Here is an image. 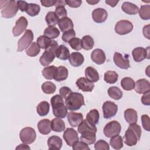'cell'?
<instances>
[{
    "instance_id": "cell-1",
    "label": "cell",
    "mask_w": 150,
    "mask_h": 150,
    "mask_svg": "<svg viewBox=\"0 0 150 150\" xmlns=\"http://www.w3.org/2000/svg\"><path fill=\"white\" fill-rule=\"evenodd\" d=\"M141 128L137 123L130 124L124 134V143L129 146L136 145L141 136Z\"/></svg>"
},
{
    "instance_id": "cell-2",
    "label": "cell",
    "mask_w": 150,
    "mask_h": 150,
    "mask_svg": "<svg viewBox=\"0 0 150 150\" xmlns=\"http://www.w3.org/2000/svg\"><path fill=\"white\" fill-rule=\"evenodd\" d=\"M53 115L56 117L64 118L67 114V108L64 105L63 98L60 95L56 94L50 99Z\"/></svg>"
},
{
    "instance_id": "cell-3",
    "label": "cell",
    "mask_w": 150,
    "mask_h": 150,
    "mask_svg": "<svg viewBox=\"0 0 150 150\" xmlns=\"http://www.w3.org/2000/svg\"><path fill=\"white\" fill-rule=\"evenodd\" d=\"M84 104L83 96L77 92L70 93L65 99V105L70 111H76Z\"/></svg>"
},
{
    "instance_id": "cell-4",
    "label": "cell",
    "mask_w": 150,
    "mask_h": 150,
    "mask_svg": "<svg viewBox=\"0 0 150 150\" xmlns=\"http://www.w3.org/2000/svg\"><path fill=\"white\" fill-rule=\"evenodd\" d=\"M0 6L1 15L5 18H11L15 16L18 11L16 1L15 0L1 1Z\"/></svg>"
},
{
    "instance_id": "cell-5",
    "label": "cell",
    "mask_w": 150,
    "mask_h": 150,
    "mask_svg": "<svg viewBox=\"0 0 150 150\" xmlns=\"http://www.w3.org/2000/svg\"><path fill=\"white\" fill-rule=\"evenodd\" d=\"M59 45L56 41L52 40L50 46L45 49L39 59L40 63L43 66H49L53 62L56 57V50Z\"/></svg>"
},
{
    "instance_id": "cell-6",
    "label": "cell",
    "mask_w": 150,
    "mask_h": 150,
    "mask_svg": "<svg viewBox=\"0 0 150 150\" xmlns=\"http://www.w3.org/2000/svg\"><path fill=\"white\" fill-rule=\"evenodd\" d=\"M121 124L117 121L114 120L109 122L105 125L103 132L106 137L111 138L119 135L121 132Z\"/></svg>"
},
{
    "instance_id": "cell-7",
    "label": "cell",
    "mask_w": 150,
    "mask_h": 150,
    "mask_svg": "<svg viewBox=\"0 0 150 150\" xmlns=\"http://www.w3.org/2000/svg\"><path fill=\"white\" fill-rule=\"evenodd\" d=\"M19 137L22 143L29 145L32 144L35 141L36 133L33 128L25 127L20 131Z\"/></svg>"
},
{
    "instance_id": "cell-8",
    "label": "cell",
    "mask_w": 150,
    "mask_h": 150,
    "mask_svg": "<svg viewBox=\"0 0 150 150\" xmlns=\"http://www.w3.org/2000/svg\"><path fill=\"white\" fill-rule=\"evenodd\" d=\"M33 39V33L30 29L26 30L24 35L21 38L18 42V52H22L26 49L32 43Z\"/></svg>"
},
{
    "instance_id": "cell-9",
    "label": "cell",
    "mask_w": 150,
    "mask_h": 150,
    "mask_svg": "<svg viewBox=\"0 0 150 150\" xmlns=\"http://www.w3.org/2000/svg\"><path fill=\"white\" fill-rule=\"evenodd\" d=\"M115 32L120 35H124L130 33L133 29V25L128 20H120L115 25Z\"/></svg>"
},
{
    "instance_id": "cell-10",
    "label": "cell",
    "mask_w": 150,
    "mask_h": 150,
    "mask_svg": "<svg viewBox=\"0 0 150 150\" xmlns=\"http://www.w3.org/2000/svg\"><path fill=\"white\" fill-rule=\"evenodd\" d=\"M102 109L104 117L108 119L116 115L118 111V106L114 102L107 101L103 103Z\"/></svg>"
},
{
    "instance_id": "cell-11",
    "label": "cell",
    "mask_w": 150,
    "mask_h": 150,
    "mask_svg": "<svg viewBox=\"0 0 150 150\" xmlns=\"http://www.w3.org/2000/svg\"><path fill=\"white\" fill-rule=\"evenodd\" d=\"M128 54H125L124 56L120 53L115 52L114 54V62L117 66L122 69H128L130 67Z\"/></svg>"
},
{
    "instance_id": "cell-12",
    "label": "cell",
    "mask_w": 150,
    "mask_h": 150,
    "mask_svg": "<svg viewBox=\"0 0 150 150\" xmlns=\"http://www.w3.org/2000/svg\"><path fill=\"white\" fill-rule=\"evenodd\" d=\"M28 22L24 16H21L16 22L15 26L12 29V33L14 36L21 35L26 29Z\"/></svg>"
},
{
    "instance_id": "cell-13",
    "label": "cell",
    "mask_w": 150,
    "mask_h": 150,
    "mask_svg": "<svg viewBox=\"0 0 150 150\" xmlns=\"http://www.w3.org/2000/svg\"><path fill=\"white\" fill-rule=\"evenodd\" d=\"M149 46H148L146 49H145L142 47H138L134 49L132 52V54L134 60L136 62H140L145 58L149 59Z\"/></svg>"
},
{
    "instance_id": "cell-14",
    "label": "cell",
    "mask_w": 150,
    "mask_h": 150,
    "mask_svg": "<svg viewBox=\"0 0 150 150\" xmlns=\"http://www.w3.org/2000/svg\"><path fill=\"white\" fill-rule=\"evenodd\" d=\"M63 137L66 144L70 146L79 139L77 132L72 128H67L64 131Z\"/></svg>"
},
{
    "instance_id": "cell-15",
    "label": "cell",
    "mask_w": 150,
    "mask_h": 150,
    "mask_svg": "<svg viewBox=\"0 0 150 150\" xmlns=\"http://www.w3.org/2000/svg\"><path fill=\"white\" fill-rule=\"evenodd\" d=\"M135 91L138 94H144L150 91V83L145 79H141L135 83Z\"/></svg>"
},
{
    "instance_id": "cell-16",
    "label": "cell",
    "mask_w": 150,
    "mask_h": 150,
    "mask_svg": "<svg viewBox=\"0 0 150 150\" xmlns=\"http://www.w3.org/2000/svg\"><path fill=\"white\" fill-rule=\"evenodd\" d=\"M76 84L80 90L85 92H91L94 87L93 83L83 77L78 79Z\"/></svg>"
},
{
    "instance_id": "cell-17",
    "label": "cell",
    "mask_w": 150,
    "mask_h": 150,
    "mask_svg": "<svg viewBox=\"0 0 150 150\" xmlns=\"http://www.w3.org/2000/svg\"><path fill=\"white\" fill-rule=\"evenodd\" d=\"M107 12L103 8H96L92 12V18L93 21L98 23L105 22L107 18Z\"/></svg>"
},
{
    "instance_id": "cell-18",
    "label": "cell",
    "mask_w": 150,
    "mask_h": 150,
    "mask_svg": "<svg viewBox=\"0 0 150 150\" xmlns=\"http://www.w3.org/2000/svg\"><path fill=\"white\" fill-rule=\"evenodd\" d=\"M67 120L72 127H76L83 121V115L80 112L70 111L67 114Z\"/></svg>"
},
{
    "instance_id": "cell-19",
    "label": "cell",
    "mask_w": 150,
    "mask_h": 150,
    "mask_svg": "<svg viewBox=\"0 0 150 150\" xmlns=\"http://www.w3.org/2000/svg\"><path fill=\"white\" fill-rule=\"evenodd\" d=\"M91 60L97 64H103L106 59L104 52L101 49H94L91 54Z\"/></svg>"
},
{
    "instance_id": "cell-20",
    "label": "cell",
    "mask_w": 150,
    "mask_h": 150,
    "mask_svg": "<svg viewBox=\"0 0 150 150\" xmlns=\"http://www.w3.org/2000/svg\"><path fill=\"white\" fill-rule=\"evenodd\" d=\"M69 63L73 67H79L81 66L84 61V56L80 52H73L69 56Z\"/></svg>"
},
{
    "instance_id": "cell-21",
    "label": "cell",
    "mask_w": 150,
    "mask_h": 150,
    "mask_svg": "<svg viewBox=\"0 0 150 150\" xmlns=\"http://www.w3.org/2000/svg\"><path fill=\"white\" fill-rule=\"evenodd\" d=\"M39 132L43 135H47L51 131V121L49 119H43L38 123Z\"/></svg>"
},
{
    "instance_id": "cell-22",
    "label": "cell",
    "mask_w": 150,
    "mask_h": 150,
    "mask_svg": "<svg viewBox=\"0 0 150 150\" xmlns=\"http://www.w3.org/2000/svg\"><path fill=\"white\" fill-rule=\"evenodd\" d=\"M57 24L61 32H64L69 30L72 29L74 27L73 21L71 19L67 16L60 19Z\"/></svg>"
},
{
    "instance_id": "cell-23",
    "label": "cell",
    "mask_w": 150,
    "mask_h": 150,
    "mask_svg": "<svg viewBox=\"0 0 150 150\" xmlns=\"http://www.w3.org/2000/svg\"><path fill=\"white\" fill-rule=\"evenodd\" d=\"M96 132L91 131H85L81 134L80 140L87 145L94 144L96 141Z\"/></svg>"
},
{
    "instance_id": "cell-24",
    "label": "cell",
    "mask_w": 150,
    "mask_h": 150,
    "mask_svg": "<svg viewBox=\"0 0 150 150\" xmlns=\"http://www.w3.org/2000/svg\"><path fill=\"white\" fill-rule=\"evenodd\" d=\"M62 144V139L57 135L51 136L47 139V145L49 149H60Z\"/></svg>"
},
{
    "instance_id": "cell-25",
    "label": "cell",
    "mask_w": 150,
    "mask_h": 150,
    "mask_svg": "<svg viewBox=\"0 0 150 150\" xmlns=\"http://www.w3.org/2000/svg\"><path fill=\"white\" fill-rule=\"evenodd\" d=\"M86 78L92 83L97 82L99 79V74L97 70L93 67H87L85 70Z\"/></svg>"
},
{
    "instance_id": "cell-26",
    "label": "cell",
    "mask_w": 150,
    "mask_h": 150,
    "mask_svg": "<svg viewBox=\"0 0 150 150\" xmlns=\"http://www.w3.org/2000/svg\"><path fill=\"white\" fill-rule=\"evenodd\" d=\"M121 9L123 12L128 15H135L139 11L138 6L129 2H124L121 6Z\"/></svg>"
},
{
    "instance_id": "cell-27",
    "label": "cell",
    "mask_w": 150,
    "mask_h": 150,
    "mask_svg": "<svg viewBox=\"0 0 150 150\" xmlns=\"http://www.w3.org/2000/svg\"><path fill=\"white\" fill-rule=\"evenodd\" d=\"M51 128L54 132H62L65 129L64 122L60 118H53L51 121Z\"/></svg>"
},
{
    "instance_id": "cell-28",
    "label": "cell",
    "mask_w": 150,
    "mask_h": 150,
    "mask_svg": "<svg viewBox=\"0 0 150 150\" xmlns=\"http://www.w3.org/2000/svg\"><path fill=\"white\" fill-rule=\"evenodd\" d=\"M124 118L128 124L137 123L138 120L137 112L132 108H128L124 111Z\"/></svg>"
},
{
    "instance_id": "cell-29",
    "label": "cell",
    "mask_w": 150,
    "mask_h": 150,
    "mask_svg": "<svg viewBox=\"0 0 150 150\" xmlns=\"http://www.w3.org/2000/svg\"><path fill=\"white\" fill-rule=\"evenodd\" d=\"M70 52L67 47L61 45L58 46L56 50V57L60 60H65L69 58Z\"/></svg>"
},
{
    "instance_id": "cell-30",
    "label": "cell",
    "mask_w": 150,
    "mask_h": 150,
    "mask_svg": "<svg viewBox=\"0 0 150 150\" xmlns=\"http://www.w3.org/2000/svg\"><path fill=\"white\" fill-rule=\"evenodd\" d=\"M100 118V114L97 110H91L86 115V120L92 125L95 126L98 124Z\"/></svg>"
},
{
    "instance_id": "cell-31",
    "label": "cell",
    "mask_w": 150,
    "mask_h": 150,
    "mask_svg": "<svg viewBox=\"0 0 150 150\" xmlns=\"http://www.w3.org/2000/svg\"><path fill=\"white\" fill-rule=\"evenodd\" d=\"M68 77V70L64 66H59L54 77V79L57 81H62L66 80Z\"/></svg>"
},
{
    "instance_id": "cell-32",
    "label": "cell",
    "mask_w": 150,
    "mask_h": 150,
    "mask_svg": "<svg viewBox=\"0 0 150 150\" xmlns=\"http://www.w3.org/2000/svg\"><path fill=\"white\" fill-rule=\"evenodd\" d=\"M97 127L94 125H91L86 120H83V121L77 127V131L79 133L81 134L85 131H91L95 132H97Z\"/></svg>"
},
{
    "instance_id": "cell-33",
    "label": "cell",
    "mask_w": 150,
    "mask_h": 150,
    "mask_svg": "<svg viewBox=\"0 0 150 150\" xmlns=\"http://www.w3.org/2000/svg\"><path fill=\"white\" fill-rule=\"evenodd\" d=\"M56 70H57L56 67H55L54 66H49L45 67L43 69L42 73L43 76L45 79L47 80H52L54 79Z\"/></svg>"
},
{
    "instance_id": "cell-34",
    "label": "cell",
    "mask_w": 150,
    "mask_h": 150,
    "mask_svg": "<svg viewBox=\"0 0 150 150\" xmlns=\"http://www.w3.org/2000/svg\"><path fill=\"white\" fill-rule=\"evenodd\" d=\"M50 105L48 102L46 101H41L37 106L36 111L40 116H45L49 112Z\"/></svg>"
},
{
    "instance_id": "cell-35",
    "label": "cell",
    "mask_w": 150,
    "mask_h": 150,
    "mask_svg": "<svg viewBox=\"0 0 150 150\" xmlns=\"http://www.w3.org/2000/svg\"><path fill=\"white\" fill-rule=\"evenodd\" d=\"M44 36L49 38L50 39L57 38L60 35L59 30L54 26L47 27L43 32Z\"/></svg>"
},
{
    "instance_id": "cell-36",
    "label": "cell",
    "mask_w": 150,
    "mask_h": 150,
    "mask_svg": "<svg viewBox=\"0 0 150 150\" xmlns=\"http://www.w3.org/2000/svg\"><path fill=\"white\" fill-rule=\"evenodd\" d=\"M121 86L124 90L127 91H130L134 88L135 81L132 78L129 77H125L121 80Z\"/></svg>"
},
{
    "instance_id": "cell-37",
    "label": "cell",
    "mask_w": 150,
    "mask_h": 150,
    "mask_svg": "<svg viewBox=\"0 0 150 150\" xmlns=\"http://www.w3.org/2000/svg\"><path fill=\"white\" fill-rule=\"evenodd\" d=\"M108 94L111 98L116 100H118L121 99L122 97V91L116 86L110 87L108 89Z\"/></svg>"
},
{
    "instance_id": "cell-38",
    "label": "cell",
    "mask_w": 150,
    "mask_h": 150,
    "mask_svg": "<svg viewBox=\"0 0 150 150\" xmlns=\"http://www.w3.org/2000/svg\"><path fill=\"white\" fill-rule=\"evenodd\" d=\"M40 51V47L36 42H32L30 45L26 49V53L28 56L35 57Z\"/></svg>"
},
{
    "instance_id": "cell-39",
    "label": "cell",
    "mask_w": 150,
    "mask_h": 150,
    "mask_svg": "<svg viewBox=\"0 0 150 150\" xmlns=\"http://www.w3.org/2000/svg\"><path fill=\"white\" fill-rule=\"evenodd\" d=\"M110 144L115 149H120L123 147V139L121 136L118 135L111 138Z\"/></svg>"
},
{
    "instance_id": "cell-40",
    "label": "cell",
    "mask_w": 150,
    "mask_h": 150,
    "mask_svg": "<svg viewBox=\"0 0 150 150\" xmlns=\"http://www.w3.org/2000/svg\"><path fill=\"white\" fill-rule=\"evenodd\" d=\"M82 48L86 50H91L94 45V42L93 38L90 35H85L81 39Z\"/></svg>"
},
{
    "instance_id": "cell-41",
    "label": "cell",
    "mask_w": 150,
    "mask_h": 150,
    "mask_svg": "<svg viewBox=\"0 0 150 150\" xmlns=\"http://www.w3.org/2000/svg\"><path fill=\"white\" fill-rule=\"evenodd\" d=\"M59 19V18L55 14L54 12L53 11L49 12L45 16V21L49 26H55L58 23Z\"/></svg>"
},
{
    "instance_id": "cell-42",
    "label": "cell",
    "mask_w": 150,
    "mask_h": 150,
    "mask_svg": "<svg viewBox=\"0 0 150 150\" xmlns=\"http://www.w3.org/2000/svg\"><path fill=\"white\" fill-rule=\"evenodd\" d=\"M118 75L114 71H107L104 73V80L109 84H114L118 80Z\"/></svg>"
},
{
    "instance_id": "cell-43",
    "label": "cell",
    "mask_w": 150,
    "mask_h": 150,
    "mask_svg": "<svg viewBox=\"0 0 150 150\" xmlns=\"http://www.w3.org/2000/svg\"><path fill=\"white\" fill-rule=\"evenodd\" d=\"M40 11V7L36 4H28L25 12L30 16H35L38 15Z\"/></svg>"
},
{
    "instance_id": "cell-44",
    "label": "cell",
    "mask_w": 150,
    "mask_h": 150,
    "mask_svg": "<svg viewBox=\"0 0 150 150\" xmlns=\"http://www.w3.org/2000/svg\"><path fill=\"white\" fill-rule=\"evenodd\" d=\"M41 88L43 93L47 94H50L55 92L56 86L51 81H46L42 84Z\"/></svg>"
},
{
    "instance_id": "cell-45",
    "label": "cell",
    "mask_w": 150,
    "mask_h": 150,
    "mask_svg": "<svg viewBox=\"0 0 150 150\" xmlns=\"http://www.w3.org/2000/svg\"><path fill=\"white\" fill-rule=\"evenodd\" d=\"M139 17L143 20H149L150 19V5H141L139 9Z\"/></svg>"
},
{
    "instance_id": "cell-46",
    "label": "cell",
    "mask_w": 150,
    "mask_h": 150,
    "mask_svg": "<svg viewBox=\"0 0 150 150\" xmlns=\"http://www.w3.org/2000/svg\"><path fill=\"white\" fill-rule=\"evenodd\" d=\"M52 40H51L49 38H47L44 35H43V36L41 35V36H39V38H38L36 43H38V45L39 46V47L40 48L46 49L50 46V45L52 43Z\"/></svg>"
},
{
    "instance_id": "cell-47",
    "label": "cell",
    "mask_w": 150,
    "mask_h": 150,
    "mask_svg": "<svg viewBox=\"0 0 150 150\" xmlns=\"http://www.w3.org/2000/svg\"><path fill=\"white\" fill-rule=\"evenodd\" d=\"M69 45L70 47L75 50H80L82 49V44H81V40L78 38H74L71 39L69 42Z\"/></svg>"
},
{
    "instance_id": "cell-48",
    "label": "cell",
    "mask_w": 150,
    "mask_h": 150,
    "mask_svg": "<svg viewBox=\"0 0 150 150\" xmlns=\"http://www.w3.org/2000/svg\"><path fill=\"white\" fill-rule=\"evenodd\" d=\"M76 37V32L74 31V30L73 29L69 30L67 31H66L64 32H63L62 36V40L66 42V43H69V41Z\"/></svg>"
},
{
    "instance_id": "cell-49",
    "label": "cell",
    "mask_w": 150,
    "mask_h": 150,
    "mask_svg": "<svg viewBox=\"0 0 150 150\" xmlns=\"http://www.w3.org/2000/svg\"><path fill=\"white\" fill-rule=\"evenodd\" d=\"M94 148L96 150H108L110 146L105 141L100 139L95 143Z\"/></svg>"
},
{
    "instance_id": "cell-50",
    "label": "cell",
    "mask_w": 150,
    "mask_h": 150,
    "mask_svg": "<svg viewBox=\"0 0 150 150\" xmlns=\"http://www.w3.org/2000/svg\"><path fill=\"white\" fill-rule=\"evenodd\" d=\"M73 150H90V148L87 144L83 141H76L72 145Z\"/></svg>"
},
{
    "instance_id": "cell-51",
    "label": "cell",
    "mask_w": 150,
    "mask_h": 150,
    "mask_svg": "<svg viewBox=\"0 0 150 150\" xmlns=\"http://www.w3.org/2000/svg\"><path fill=\"white\" fill-rule=\"evenodd\" d=\"M141 122L142 125L144 129L147 131L150 130V120L149 117L146 114H144L141 116Z\"/></svg>"
},
{
    "instance_id": "cell-52",
    "label": "cell",
    "mask_w": 150,
    "mask_h": 150,
    "mask_svg": "<svg viewBox=\"0 0 150 150\" xmlns=\"http://www.w3.org/2000/svg\"><path fill=\"white\" fill-rule=\"evenodd\" d=\"M54 13L57 16V17L60 19L67 16V11L64 6L56 7Z\"/></svg>"
},
{
    "instance_id": "cell-53",
    "label": "cell",
    "mask_w": 150,
    "mask_h": 150,
    "mask_svg": "<svg viewBox=\"0 0 150 150\" xmlns=\"http://www.w3.org/2000/svg\"><path fill=\"white\" fill-rule=\"evenodd\" d=\"M71 89L68 87H66V86H64V87H62L60 88L59 90V93H60V95L61 96V97L63 98H64L66 99L67 98V97L70 94V93H71Z\"/></svg>"
},
{
    "instance_id": "cell-54",
    "label": "cell",
    "mask_w": 150,
    "mask_h": 150,
    "mask_svg": "<svg viewBox=\"0 0 150 150\" xmlns=\"http://www.w3.org/2000/svg\"><path fill=\"white\" fill-rule=\"evenodd\" d=\"M65 2L71 8H78L82 3L81 0H66Z\"/></svg>"
},
{
    "instance_id": "cell-55",
    "label": "cell",
    "mask_w": 150,
    "mask_h": 150,
    "mask_svg": "<svg viewBox=\"0 0 150 150\" xmlns=\"http://www.w3.org/2000/svg\"><path fill=\"white\" fill-rule=\"evenodd\" d=\"M150 91L145 93L141 97V102L144 105H150V98H149Z\"/></svg>"
},
{
    "instance_id": "cell-56",
    "label": "cell",
    "mask_w": 150,
    "mask_h": 150,
    "mask_svg": "<svg viewBox=\"0 0 150 150\" xmlns=\"http://www.w3.org/2000/svg\"><path fill=\"white\" fill-rule=\"evenodd\" d=\"M16 2H17L18 9L21 12H25L28 4L26 1H16Z\"/></svg>"
},
{
    "instance_id": "cell-57",
    "label": "cell",
    "mask_w": 150,
    "mask_h": 150,
    "mask_svg": "<svg viewBox=\"0 0 150 150\" xmlns=\"http://www.w3.org/2000/svg\"><path fill=\"white\" fill-rule=\"evenodd\" d=\"M56 0H40L41 4L45 7H50L55 5Z\"/></svg>"
},
{
    "instance_id": "cell-58",
    "label": "cell",
    "mask_w": 150,
    "mask_h": 150,
    "mask_svg": "<svg viewBox=\"0 0 150 150\" xmlns=\"http://www.w3.org/2000/svg\"><path fill=\"white\" fill-rule=\"evenodd\" d=\"M142 32L144 36L146 38L148 39H150V35H149V25H147L144 26L142 29Z\"/></svg>"
},
{
    "instance_id": "cell-59",
    "label": "cell",
    "mask_w": 150,
    "mask_h": 150,
    "mask_svg": "<svg viewBox=\"0 0 150 150\" xmlns=\"http://www.w3.org/2000/svg\"><path fill=\"white\" fill-rule=\"evenodd\" d=\"M16 149L18 150V149H25V150H30V148L27 145V144H21L20 145H19L18 146H16Z\"/></svg>"
},
{
    "instance_id": "cell-60",
    "label": "cell",
    "mask_w": 150,
    "mask_h": 150,
    "mask_svg": "<svg viewBox=\"0 0 150 150\" xmlns=\"http://www.w3.org/2000/svg\"><path fill=\"white\" fill-rule=\"evenodd\" d=\"M118 2L119 1H109V0L105 1V2L107 4L109 5L111 7H115L117 5V4L118 3Z\"/></svg>"
},
{
    "instance_id": "cell-61",
    "label": "cell",
    "mask_w": 150,
    "mask_h": 150,
    "mask_svg": "<svg viewBox=\"0 0 150 150\" xmlns=\"http://www.w3.org/2000/svg\"><path fill=\"white\" fill-rule=\"evenodd\" d=\"M66 2L65 1H63V0H56V2L55 3L54 6L56 7L57 6H64L66 5Z\"/></svg>"
},
{
    "instance_id": "cell-62",
    "label": "cell",
    "mask_w": 150,
    "mask_h": 150,
    "mask_svg": "<svg viewBox=\"0 0 150 150\" xmlns=\"http://www.w3.org/2000/svg\"><path fill=\"white\" fill-rule=\"evenodd\" d=\"M86 2L88 3V4H90V5H96V4H97V3H98L99 2H100V1L99 0H97V1H95V0H89V1H86Z\"/></svg>"
}]
</instances>
